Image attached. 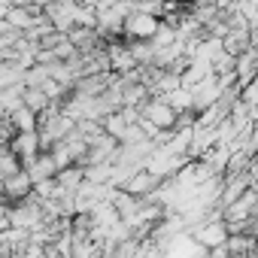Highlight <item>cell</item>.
<instances>
[{"label": "cell", "mask_w": 258, "mask_h": 258, "mask_svg": "<svg viewBox=\"0 0 258 258\" xmlns=\"http://www.w3.org/2000/svg\"><path fill=\"white\" fill-rule=\"evenodd\" d=\"M4 191H7L10 198H25V195L31 191V173L16 170V173L4 176Z\"/></svg>", "instance_id": "cell-1"}, {"label": "cell", "mask_w": 258, "mask_h": 258, "mask_svg": "<svg viewBox=\"0 0 258 258\" xmlns=\"http://www.w3.org/2000/svg\"><path fill=\"white\" fill-rule=\"evenodd\" d=\"M31 22H34V19H31L25 10H10V25H25V28H28Z\"/></svg>", "instance_id": "cell-2"}]
</instances>
